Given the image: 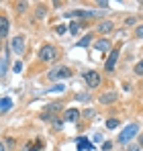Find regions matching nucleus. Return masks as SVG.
I'll use <instances>...</instances> for the list:
<instances>
[{
    "mask_svg": "<svg viewBox=\"0 0 143 151\" xmlns=\"http://www.w3.org/2000/svg\"><path fill=\"white\" fill-rule=\"evenodd\" d=\"M137 133H139V125H137V123H131V125H127L123 131H121V135H119V139H117V141L123 143V145H127V143H129Z\"/></svg>",
    "mask_w": 143,
    "mask_h": 151,
    "instance_id": "nucleus-1",
    "label": "nucleus"
},
{
    "mask_svg": "<svg viewBox=\"0 0 143 151\" xmlns=\"http://www.w3.org/2000/svg\"><path fill=\"white\" fill-rule=\"evenodd\" d=\"M39 59L41 61H53V59H57V49L53 45H43L41 51H39Z\"/></svg>",
    "mask_w": 143,
    "mask_h": 151,
    "instance_id": "nucleus-2",
    "label": "nucleus"
},
{
    "mask_svg": "<svg viewBox=\"0 0 143 151\" xmlns=\"http://www.w3.org/2000/svg\"><path fill=\"white\" fill-rule=\"evenodd\" d=\"M68 78H70V70L66 65H59V68H55V70L49 72V80L51 82H55V80H68Z\"/></svg>",
    "mask_w": 143,
    "mask_h": 151,
    "instance_id": "nucleus-3",
    "label": "nucleus"
},
{
    "mask_svg": "<svg viewBox=\"0 0 143 151\" xmlns=\"http://www.w3.org/2000/svg\"><path fill=\"white\" fill-rule=\"evenodd\" d=\"M84 82H86L90 88H96V86H100V74L90 70V72H86V74H84Z\"/></svg>",
    "mask_w": 143,
    "mask_h": 151,
    "instance_id": "nucleus-4",
    "label": "nucleus"
},
{
    "mask_svg": "<svg viewBox=\"0 0 143 151\" xmlns=\"http://www.w3.org/2000/svg\"><path fill=\"white\" fill-rule=\"evenodd\" d=\"M117 59H119V49H113L108 53V59H106V63H104V70H106V72H115Z\"/></svg>",
    "mask_w": 143,
    "mask_h": 151,
    "instance_id": "nucleus-5",
    "label": "nucleus"
},
{
    "mask_svg": "<svg viewBox=\"0 0 143 151\" xmlns=\"http://www.w3.org/2000/svg\"><path fill=\"white\" fill-rule=\"evenodd\" d=\"M10 49L14 51L17 55H21L25 51V37H21V35H17L12 41H10Z\"/></svg>",
    "mask_w": 143,
    "mask_h": 151,
    "instance_id": "nucleus-6",
    "label": "nucleus"
},
{
    "mask_svg": "<svg viewBox=\"0 0 143 151\" xmlns=\"http://www.w3.org/2000/svg\"><path fill=\"white\" fill-rule=\"evenodd\" d=\"M113 102H117V90L100 94V104H113Z\"/></svg>",
    "mask_w": 143,
    "mask_h": 151,
    "instance_id": "nucleus-7",
    "label": "nucleus"
},
{
    "mask_svg": "<svg viewBox=\"0 0 143 151\" xmlns=\"http://www.w3.org/2000/svg\"><path fill=\"white\" fill-rule=\"evenodd\" d=\"M64 119H66V123H78V119H80V112H78L76 108H70V110H66Z\"/></svg>",
    "mask_w": 143,
    "mask_h": 151,
    "instance_id": "nucleus-8",
    "label": "nucleus"
},
{
    "mask_svg": "<svg viewBox=\"0 0 143 151\" xmlns=\"http://www.w3.org/2000/svg\"><path fill=\"white\" fill-rule=\"evenodd\" d=\"M113 29H115V23L113 21H102L98 25V33H110Z\"/></svg>",
    "mask_w": 143,
    "mask_h": 151,
    "instance_id": "nucleus-9",
    "label": "nucleus"
},
{
    "mask_svg": "<svg viewBox=\"0 0 143 151\" xmlns=\"http://www.w3.org/2000/svg\"><path fill=\"white\" fill-rule=\"evenodd\" d=\"M8 19L6 17H0V37H6V33H8Z\"/></svg>",
    "mask_w": 143,
    "mask_h": 151,
    "instance_id": "nucleus-10",
    "label": "nucleus"
},
{
    "mask_svg": "<svg viewBox=\"0 0 143 151\" xmlns=\"http://www.w3.org/2000/svg\"><path fill=\"white\" fill-rule=\"evenodd\" d=\"M78 149L80 151H92V143H90V141H86V139H84V137H82V139H78Z\"/></svg>",
    "mask_w": 143,
    "mask_h": 151,
    "instance_id": "nucleus-11",
    "label": "nucleus"
},
{
    "mask_svg": "<svg viewBox=\"0 0 143 151\" xmlns=\"http://www.w3.org/2000/svg\"><path fill=\"white\" fill-rule=\"evenodd\" d=\"M12 108V100L10 98H2L0 100V112H8Z\"/></svg>",
    "mask_w": 143,
    "mask_h": 151,
    "instance_id": "nucleus-12",
    "label": "nucleus"
},
{
    "mask_svg": "<svg viewBox=\"0 0 143 151\" xmlns=\"http://www.w3.org/2000/svg\"><path fill=\"white\" fill-rule=\"evenodd\" d=\"M90 41H92V35L88 33V35H84L82 41H78V47H86V45H90Z\"/></svg>",
    "mask_w": 143,
    "mask_h": 151,
    "instance_id": "nucleus-13",
    "label": "nucleus"
},
{
    "mask_svg": "<svg viewBox=\"0 0 143 151\" xmlns=\"http://www.w3.org/2000/svg\"><path fill=\"white\" fill-rule=\"evenodd\" d=\"M108 47H110L108 41H98V43H96V49L98 51H108Z\"/></svg>",
    "mask_w": 143,
    "mask_h": 151,
    "instance_id": "nucleus-14",
    "label": "nucleus"
},
{
    "mask_svg": "<svg viewBox=\"0 0 143 151\" xmlns=\"http://www.w3.org/2000/svg\"><path fill=\"white\" fill-rule=\"evenodd\" d=\"M57 110H59V104H49L47 108H45V112H43V114H45V116H47L49 112H51V114H53V112H57Z\"/></svg>",
    "mask_w": 143,
    "mask_h": 151,
    "instance_id": "nucleus-15",
    "label": "nucleus"
},
{
    "mask_svg": "<svg viewBox=\"0 0 143 151\" xmlns=\"http://www.w3.org/2000/svg\"><path fill=\"white\" fill-rule=\"evenodd\" d=\"M119 125L121 123L117 121V119H108V121H106V129H117Z\"/></svg>",
    "mask_w": 143,
    "mask_h": 151,
    "instance_id": "nucleus-16",
    "label": "nucleus"
},
{
    "mask_svg": "<svg viewBox=\"0 0 143 151\" xmlns=\"http://www.w3.org/2000/svg\"><path fill=\"white\" fill-rule=\"evenodd\" d=\"M70 33L72 35H78V33H80V23H72L70 25Z\"/></svg>",
    "mask_w": 143,
    "mask_h": 151,
    "instance_id": "nucleus-17",
    "label": "nucleus"
},
{
    "mask_svg": "<svg viewBox=\"0 0 143 151\" xmlns=\"http://www.w3.org/2000/svg\"><path fill=\"white\" fill-rule=\"evenodd\" d=\"M6 65H8V59L4 57V59L0 61V76H2V74H4V72H6Z\"/></svg>",
    "mask_w": 143,
    "mask_h": 151,
    "instance_id": "nucleus-18",
    "label": "nucleus"
},
{
    "mask_svg": "<svg viewBox=\"0 0 143 151\" xmlns=\"http://www.w3.org/2000/svg\"><path fill=\"white\" fill-rule=\"evenodd\" d=\"M135 74H137V76H143V59L137 63V65H135Z\"/></svg>",
    "mask_w": 143,
    "mask_h": 151,
    "instance_id": "nucleus-19",
    "label": "nucleus"
},
{
    "mask_svg": "<svg viewBox=\"0 0 143 151\" xmlns=\"http://www.w3.org/2000/svg\"><path fill=\"white\" fill-rule=\"evenodd\" d=\"M66 31H68V29H66V25H59V27H55V33H57V35H64Z\"/></svg>",
    "mask_w": 143,
    "mask_h": 151,
    "instance_id": "nucleus-20",
    "label": "nucleus"
},
{
    "mask_svg": "<svg viewBox=\"0 0 143 151\" xmlns=\"http://www.w3.org/2000/svg\"><path fill=\"white\" fill-rule=\"evenodd\" d=\"M17 10H19V12H25V10H27V2H19V4H17Z\"/></svg>",
    "mask_w": 143,
    "mask_h": 151,
    "instance_id": "nucleus-21",
    "label": "nucleus"
},
{
    "mask_svg": "<svg viewBox=\"0 0 143 151\" xmlns=\"http://www.w3.org/2000/svg\"><path fill=\"white\" fill-rule=\"evenodd\" d=\"M135 35H137V37H141V39H143V25H139L137 29H135Z\"/></svg>",
    "mask_w": 143,
    "mask_h": 151,
    "instance_id": "nucleus-22",
    "label": "nucleus"
},
{
    "mask_svg": "<svg viewBox=\"0 0 143 151\" xmlns=\"http://www.w3.org/2000/svg\"><path fill=\"white\" fill-rule=\"evenodd\" d=\"M45 14V6H37V17H43Z\"/></svg>",
    "mask_w": 143,
    "mask_h": 151,
    "instance_id": "nucleus-23",
    "label": "nucleus"
},
{
    "mask_svg": "<svg viewBox=\"0 0 143 151\" xmlns=\"http://www.w3.org/2000/svg\"><path fill=\"white\" fill-rule=\"evenodd\" d=\"M12 70H14V72H17V74H19V72H21V70H23V63H21V61H17V63H14V68H12Z\"/></svg>",
    "mask_w": 143,
    "mask_h": 151,
    "instance_id": "nucleus-24",
    "label": "nucleus"
},
{
    "mask_svg": "<svg viewBox=\"0 0 143 151\" xmlns=\"http://www.w3.org/2000/svg\"><path fill=\"white\" fill-rule=\"evenodd\" d=\"M110 147H113V143H110V141H104V143H102V149H104V151H108Z\"/></svg>",
    "mask_w": 143,
    "mask_h": 151,
    "instance_id": "nucleus-25",
    "label": "nucleus"
},
{
    "mask_svg": "<svg viewBox=\"0 0 143 151\" xmlns=\"http://www.w3.org/2000/svg\"><path fill=\"white\" fill-rule=\"evenodd\" d=\"M51 90H53V92H61V90H64V84H57V86H53Z\"/></svg>",
    "mask_w": 143,
    "mask_h": 151,
    "instance_id": "nucleus-26",
    "label": "nucleus"
},
{
    "mask_svg": "<svg viewBox=\"0 0 143 151\" xmlns=\"http://www.w3.org/2000/svg\"><path fill=\"white\" fill-rule=\"evenodd\" d=\"M127 151H141V147H139V145H129Z\"/></svg>",
    "mask_w": 143,
    "mask_h": 151,
    "instance_id": "nucleus-27",
    "label": "nucleus"
},
{
    "mask_svg": "<svg viewBox=\"0 0 143 151\" xmlns=\"http://www.w3.org/2000/svg\"><path fill=\"white\" fill-rule=\"evenodd\" d=\"M94 141H98V143L102 141V135H100V133H96V135H94Z\"/></svg>",
    "mask_w": 143,
    "mask_h": 151,
    "instance_id": "nucleus-28",
    "label": "nucleus"
},
{
    "mask_svg": "<svg viewBox=\"0 0 143 151\" xmlns=\"http://www.w3.org/2000/svg\"><path fill=\"white\" fill-rule=\"evenodd\" d=\"M0 151H4V145H2V143H0Z\"/></svg>",
    "mask_w": 143,
    "mask_h": 151,
    "instance_id": "nucleus-29",
    "label": "nucleus"
},
{
    "mask_svg": "<svg viewBox=\"0 0 143 151\" xmlns=\"http://www.w3.org/2000/svg\"><path fill=\"white\" fill-rule=\"evenodd\" d=\"M139 139H141V141H139V143H141V147H143V137H139Z\"/></svg>",
    "mask_w": 143,
    "mask_h": 151,
    "instance_id": "nucleus-30",
    "label": "nucleus"
},
{
    "mask_svg": "<svg viewBox=\"0 0 143 151\" xmlns=\"http://www.w3.org/2000/svg\"><path fill=\"white\" fill-rule=\"evenodd\" d=\"M0 49H2V37H0Z\"/></svg>",
    "mask_w": 143,
    "mask_h": 151,
    "instance_id": "nucleus-31",
    "label": "nucleus"
},
{
    "mask_svg": "<svg viewBox=\"0 0 143 151\" xmlns=\"http://www.w3.org/2000/svg\"><path fill=\"white\" fill-rule=\"evenodd\" d=\"M141 6H143V2H141Z\"/></svg>",
    "mask_w": 143,
    "mask_h": 151,
    "instance_id": "nucleus-32",
    "label": "nucleus"
}]
</instances>
